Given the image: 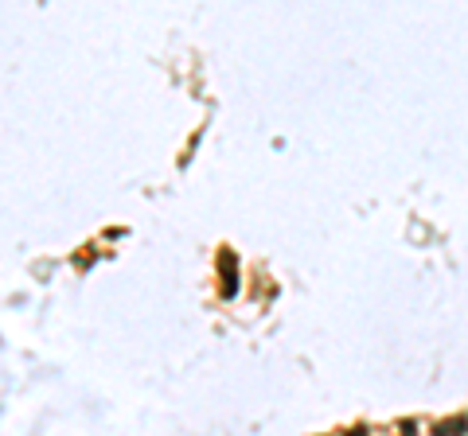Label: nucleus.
Instances as JSON below:
<instances>
[{"label":"nucleus","mask_w":468,"mask_h":436,"mask_svg":"<svg viewBox=\"0 0 468 436\" xmlns=\"http://www.w3.org/2000/svg\"><path fill=\"white\" fill-rule=\"evenodd\" d=\"M348 436H367V428L359 425V428H351V433H348Z\"/></svg>","instance_id":"nucleus-3"},{"label":"nucleus","mask_w":468,"mask_h":436,"mask_svg":"<svg viewBox=\"0 0 468 436\" xmlns=\"http://www.w3.org/2000/svg\"><path fill=\"white\" fill-rule=\"evenodd\" d=\"M219 273H223V296H234V292H239V269H234L230 249L219 253Z\"/></svg>","instance_id":"nucleus-1"},{"label":"nucleus","mask_w":468,"mask_h":436,"mask_svg":"<svg viewBox=\"0 0 468 436\" xmlns=\"http://www.w3.org/2000/svg\"><path fill=\"white\" fill-rule=\"evenodd\" d=\"M468 428V421L465 417H457V421H441L437 428H433V436H460Z\"/></svg>","instance_id":"nucleus-2"}]
</instances>
